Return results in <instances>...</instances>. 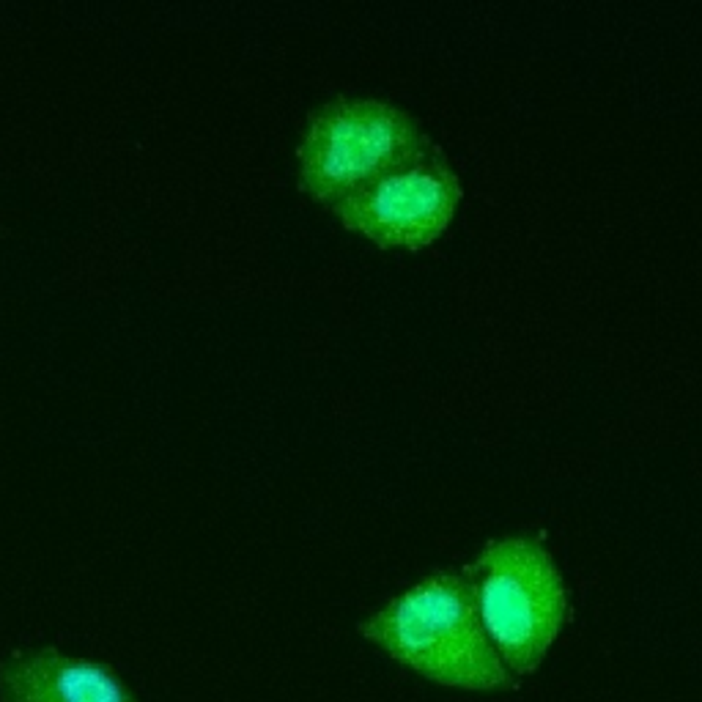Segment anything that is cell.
<instances>
[{
	"label": "cell",
	"mask_w": 702,
	"mask_h": 702,
	"mask_svg": "<svg viewBox=\"0 0 702 702\" xmlns=\"http://www.w3.org/2000/svg\"><path fill=\"white\" fill-rule=\"evenodd\" d=\"M437 154L431 135L401 105L379 96H332L310 110L299 135V187L332 206L379 176Z\"/></svg>",
	"instance_id": "7a4b0ae2"
},
{
	"label": "cell",
	"mask_w": 702,
	"mask_h": 702,
	"mask_svg": "<svg viewBox=\"0 0 702 702\" xmlns=\"http://www.w3.org/2000/svg\"><path fill=\"white\" fill-rule=\"evenodd\" d=\"M461 200V181L437 154L379 176L332 203L340 225L382 247H425L450 225Z\"/></svg>",
	"instance_id": "277c9868"
},
{
	"label": "cell",
	"mask_w": 702,
	"mask_h": 702,
	"mask_svg": "<svg viewBox=\"0 0 702 702\" xmlns=\"http://www.w3.org/2000/svg\"><path fill=\"white\" fill-rule=\"evenodd\" d=\"M477 612L508 672L541 667L565 626L568 596L549 549L532 535H505L483 546L469 568Z\"/></svg>",
	"instance_id": "3957f363"
},
{
	"label": "cell",
	"mask_w": 702,
	"mask_h": 702,
	"mask_svg": "<svg viewBox=\"0 0 702 702\" xmlns=\"http://www.w3.org/2000/svg\"><path fill=\"white\" fill-rule=\"evenodd\" d=\"M0 702H141L116 669L55 645L17 648L0 658Z\"/></svg>",
	"instance_id": "5b68a950"
},
{
	"label": "cell",
	"mask_w": 702,
	"mask_h": 702,
	"mask_svg": "<svg viewBox=\"0 0 702 702\" xmlns=\"http://www.w3.org/2000/svg\"><path fill=\"white\" fill-rule=\"evenodd\" d=\"M360 634L437 686L508 691L516 683L483 629L469 574L425 576L360 623Z\"/></svg>",
	"instance_id": "6da1fadb"
}]
</instances>
